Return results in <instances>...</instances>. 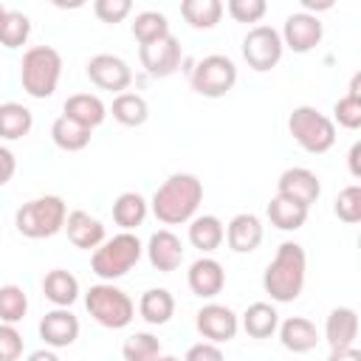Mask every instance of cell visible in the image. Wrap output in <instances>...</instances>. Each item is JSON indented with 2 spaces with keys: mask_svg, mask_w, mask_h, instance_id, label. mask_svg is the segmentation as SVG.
Masks as SVG:
<instances>
[{
  "mask_svg": "<svg viewBox=\"0 0 361 361\" xmlns=\"http://www.w3.org/2000/svg\"><path fill=\"white\" fill-rule=\"evenodd\" d=\"M200 203H203V180L192 172H175L155 189L149 200V212L164 226H180L197 214Z\"/></svg>",
  "mask_w": 361,
  "mask_h": 361,
  "instance_id": "cell-1",
  "label": "cell"
},
{
  "mask_svg": "<svg viewBox=\"0 0 361 361\" xmlns=\"http://www.w3.org/2000/svg\"><path fill=\"white\" fill-rule=\"evenodd\" d=\"M307 279V254L299 243H282L274 254V259L268 262L265 274H262V288L265 293L285 305V302H296L302 288Z\"/></svg>",
  "mask_w": 361,
  "mask_h": 361,
  "instance_id": "cell-2",
  "label": "cell"
},
{
  "mask_svg": "<svg viewBox=\"0 0 361 361\" xmlns=\"http://www.w3.org/2000/svg\"><path fill=\"white\" fill-rule=\"evenodd\" d=\"M62 76V54L51 45H31L20 62V82L31 99L54 96Z\"/></svg>",
  "mask_w": 361,
  "mask_h": 361,
  "instance_id": "cell-3",
  "label": "cell"
},
{
  "mask_svg": "<svg viewBox=\"0 0 361 361\" xmlns=\"http://www.w3.org/2000/svg\"><path fill=\"white\" fill-rule=\"evenodd\" d=\"M65 217H68L65 200L59 195H42V197H31L17 209L14 226L28 240H45L65 228Z\"/></svg>",
  "mask_w": 361,
  "mask_h": 361,
  "instance_id": "cell-4",
  "label": "cell"
},
{
  "mask_svg": "<svg viewBox=\"0 0 361 361\" xmlns=\"http://www.w3.org/2000/svg\"><path fill=\"white\" fill-rule=\"evenodd\" d=\"M144 245L133 231H118L113 237H107L90 257V268L102 282H113L121 279L124 274L133 271V265L141 259Z\"/></svg>",
  "mask_w": 361,
  "mask_h": 361,
  "instance_id": "cell-5",
  "label": "cell"
},
{
  "mask_svg": "<svg viewBox=\"0 0 361 361\" xmlns=\"http://www.w3.org/2000/svg\"><path fill=\"white\" fill-rule=\"evenodd\" d=\"M288 130L293 135V141L310 152V155H322L336 144V124L330 116H324L319 107L313 104H299L290 110L288 116Z\"/></svg>",
  "mask_w": 361,
  "mask_h": 361,
  "instance_id": "cell-6",
  "label": "cell"
},
{
  "mask_svg": "<svg viewBox=\"0 0 361 361\" xmlns=\"http://www.w3.org/2000/svg\"><path fill=\"white\" fill-rule=\"evenodd\" d=\"M85 307L93 316V322H99L107 330H121L135 319V302L113 282L90 285V290L85 293Z\"/></svg>",
  "mask_w": 361,
  "mask_h": 361,
  "instance_id": "cell-7",
  "label": "cell"
},
{
  "mask_svg": "<svg viewBox=\"0 0 361 361\" xmlns=\"http://www.w3.org/2000/svg\"><path fill=\"white\" fill-rule=\"evenodd\" d=\"M189 85L206 99H220L237 85V65L226 54H209L189 68Z\"/></svg>",
  "mask_w": 361,
  "mask_h": 361,
  "instance_id": "cell-8",
  "label": "cell"
},
{
  "mask_svg": "<svg viewBox=\"0 0 361 361\" xmlns=\"http://www.w3.org/2000/svg\"><path fill=\"white\" fill-rule=\"evenodd\" d=\"M282 51H285V45H282V37L274 25H254L243 37V59L257 73L276 68L282 59Z\"/></svg>",
  "mask_w": 361,
  "mask_h": 361,
  "instance_id": "cell-9",
  "label": "cell"
},
{
  "mask_svg": "<svg viewBox=\"0 0 361 361\" xmlns=\"http://www.w3.org/2000/svg\"><path fill=\"white\" fill-rule=\"evenodd\" d=\"M138 59H141V68L149 76L166 79V76H172L180 68L183 48H180V42H178L175 34H166V37L149 42V45H138Z\"/></svg>",
  "mask_w": 361,
  "mask_h": 361,
  "instance_id": "cell-10",
  "label": "cell"
},
{
  "mask_svg": "<svg viewBox=\"0 0 361 361\" xmlns=\"http://www.w3.org/2000/svg\"><path fill=\"white\" fill-rule=\"evenodd\" d=\"M85 73H87V79L99 90H110L116 96L124 93L130 87V82H133V68L121 56H116V54H96V56H90L87 65H85Z\"/></svg>",
  "mask_w": 361,
  "mask_h": 361,
  "instance_id": "cell-11",
  "label": "cell"
},
{
  "mask_svg": "<svg viewBox=\"0 0 361 361\" xmlns=\"http://www.w3.org/2000/svg\"><path fill=\"white\" fill-rule=\"evenodd\" d=\"M195 327H197V333H200L206 341H212V344H226V341H231V338L237 336L240 319H237V313H234L228 305L209 302V305H203V307L197 310Z\"/></svg>",
  "mask_w": 361,
  "mask_h": 361,
  "instance_id": "cell-12",
  "label": "cell"
},
{
  "mask_svg": "<svg viewBox=\"0 0 361 361\" xmlns=\"http://www.w3.org/2000/svg\"><path fill=\"white\" fill-rule=\"evenodd\" d=\"M279 37H282V45L290 48L293 54H307L322 42L324 25H322V20L316 14L293 11V14L285 17V25H282Z\"/></svg>",
  "mask_w": 361,
  "mask_h": 361,
  "instance_id": "cell-13",
  "label": "cell"
},
{
  "mask_svg": "<svg viewBox=\"0 0 361 361\" xmlns=\"http://www.w3.org/2000/svg\"><path fill=\"white\" fill-rule=\"evenodd\" d=\"M276 195L288 197V200H296L302 206H313L322 195V180L316 172H310L307 166H290L279 175L276 180Z\"/></svg>",
  "mask_w": 361,
  "mask_h": 361,
  "instance_id": "cell-14",
  "label": "cell"
},
{
  "mask_svg": "<svg viewBox=\"0 0 361 361\" xmlns=\"http://www.w3.org/2000/svg\"><path fill=\"white\" fill-rule=\"evenodd\" d=\"M39 338L48 350L71 347L79 338V319L68 307H54L39 319Z\"/></svg>",
  "mask_w": 361,
  "mask_h": 361,
  "instance_id": "cell-15",
  "label": "cell"
},
{
  "mask_svg": "<svg viewBox=\"0 0 361 361\" xmlns=\"http://www.w3.org/2000/svg\"><path fill=\"white\" fill-rule=\"evenodd\" d=\"M144 251H147L149 265H152L155 271H161V274H172V271H178L180 262H183V243H180V237H178L175 231H169V228H158V231L149 237V243H147Z\"/></svg>",
  "mask_w": 361,
  "mask_h": 361,
  "instance_id": "cell-16",
  "label": "cell"
},
{
  "mask_svg": "<svg viewBox=\"0 0 361 361\" xmlns=\"http://www.w3.org/2000/svg\"><path fill=\"white\" fill-rule=\"evenodd\" d=\"M186 282H189V290L200 299H214L223 288H226V271L223 265L214 259V257H200L189 265V274H186Z\"/></svg>",
  "mask_w": 361,
  "mask_h": 361,
  "instance_id": "cell-17",
  "label": "cell"
},
{
  "mask_svg": "<svg viewBox=\"0 0 361 361\" xmlns=\"http://www.w3.org/2000/svg\"><path fill=\"white\" fill-rule=\"evenodd\" d=\"M65 234H68V240H71L76 248H82V251H96V248L107 240L102 220L93 217V214H87L85 209L68 212V217H65Z\"/></svg>",
  "mask_w": 361,
  "mask_h": 361,
  "instance_id": "cell-18",
  "label": "cell"
},
{
  "mask_svg": "<svg viewBox=\"0 0 361 361\" xmlns=\"http://www.w3.org/2000/svg\"><path fill=\"white\" fill-rule=\"evenodd\" d=\"M262 234H265L262 231V220L257 214H251V212L234 214L228 220V226H226V243H228V248L234 254H251V251H257L259 243H262Z\"/></svg>",
  "mask_w": 361,
  "mask_h": 361,
  "instance_id": "cell-19",
  "label": "cell"
},
{
  "mask_svg": "<svg viewBox=\"0 0 361 361\" xmlns=\"http://www.w3.org/2000/svg\"><path fill=\"white\" fill-rule=\"evenodd\" d=\"M358 338V313L353 307H333L324 322V341L330 350L341 347H355Z\"/></svg>",
  "mask_w": 361,
  "mask_h": 361,
  "instance_id": "cell-20",
  "label": "cell"
},
{
  "mask_svg": "<svg viewBox=\"0 0 361 361\" xmlns=\"http://www.w3.org/2000/svg\"><path fill=\"white\" fill-rule=\"evenodd\" d=\"M276 333H279L282 347L290 350V353H310V350H316V344H319V330H316V324H313L310 319H305V316H290V319L279 322Z\"/></svg>",
  "mask_w": 361,
  "mask_h": 361,
  "instance_id": "cell-21",
  "label": "cell"
},
{
  "mask_svg": "<svg viewBox=\"0 0 361 361\" xmlns=\"http://www.w3.org/2000/svg\"><path fill=\"white\" fill-rule=\"evenodd\" d=\"M62 116H68L76 124L93 130V127H99L107 118V107H104V102L96 93H73V96L65 99Z\"/></svg>",
  "mask_w": 361,
  "mask_h": 361,
  "instance_id": "cell-22",
  "label": "cell"
},
{
  "mask_svg": "<svg viewBox=\"0 0 361 361\" xmlns=\"http://www.w3.org/2000/svg\"><path fill=\"white\" fill-rule=\"evenodd\" d=\"M226 240V226L214 214H197L189 220V243L200 254H212L223 245Z\"/></svg>",
  "mask_w": 361,
  "mask_h": 361,
  "instance_id": "cell-23",
  "label": "cell"
},
{
  "mask_svg": "<svg viewBox=\"0 0 361 361\" xmlns=\"http://www.w3.org/2000/svg\"><path fill=\"white\" fill-rule=\"evenodd\" d=\"M42 293L54 307H71L79 299V279L65 268H54L42 279Z\"/></svg>",
  "mask_w": 361,
  "mask_h": 361,
  "instance_id": "cell-24",
  "label": "cell"
},
{
  "mask_svg": "<svg viewBox=\"0 0 361 361\" xmlns=\"http://www.w3.org/2000/svg\"><path fill=\"white\" fill-rule=\"evenodd\" d=\"M240 324L251 338H271L279 327V313L271 302H251L245 307Z\"/></svg>",
  "mask_w": 361,
  "mask_h": 361,
  "instance_id": "cell-25",
  "label": "cell"
},
{
  "mask_svg": "<svg viewBox=\"0 0 361 361\" xmlns=\"http://www.w3.org/2000/svg\"><path fill=\"white\" fill-rule=\"evenodd\" d=\"M307 214H310L307 206H302L296 200H288L282 195H274L271 203H268V220L279 231H299L307 223Z\"/></svg>",
  "mask_w": 361,
  "mask_h": 361,
  "instance_id": "cell-26",
  "label": "cell"
},
{
  "mask_svg": "<svg viewBox=\"0 0 361 361\" xmlns=\"http://www.w3.org/2000/svg\"><path fill=\"white\" fill-rule=\"evenodd\" d=\"M138 313L147 324H166L175 316V296L166 288H149L138 299Z\"/></svg>",
  "mask_w": 361,
  "mask_h": 361,
  "instance_id": "cell-27",
  "label": "cell"
},
{
  "mask_svg": "<svg viewBox=\"0 0 361 361\" xmlns=\"http://www.w3.org/2000/svg\"><path fill=\"white\" fill-rule=\"evenodd\" d=\"M147 214H149V203L138 192H121L113 200V220H116V226H121V231L138 228L147 220Z\"/></svg>",
  "mask_w": 361,
  "mask_h": 361,
  "instance_id": "cell-28",
  "label": "cell"
},
{
  "mask_svg": "<svg viewBox=\"0 0 361 361\" xmlns=\"http://www.w3.org/2000/svg\"><path fill=\"white\" fill-rule=\"evenodd\" d=\"M90 133H93V130L76 124V121L68 118V116H56L54 124H51V141H54L62 152H82V149L90 144Z\"/></svg>",
  "mask_w": 361,
  "mask_h": 361,
  "instance_id": "cell-29",
  "label": "cell"
},
{
  "mask_svg": "<svg viewBox=\"0 0 361 361\" xmlns=\"http://www.w3.org/2000/svg\"><path fill=\"white\" fill-rule=\"evenodd\" d=\"M34 127V116L25 104L20 102H3L0 104V138L3 141H17L28 135Z\"/></svg>",
  "mask_w": 361,
  "mask_h": 361,
  "instance_id": "cell-30",
  "label": "cell"
},
{
  "mask_svg": "<svg viewBox=\"0 0 361 361\" xmlns=\"http://www.w3.org/2000/svg\"><path fill=\"white\" fill-rule=\"evenodd\" d=\"M110 113L118 124L124 127H141L147 118H149V104L141 93H133V90H124L113 99L110 104Z\"/></svg>",
  "mask_w": 361,
  "mask_h": 361,
  "instance_id": "cell-31",
  "label": "cell"
},
{
  "mask_svg": "<svg viewBox=\"0 0 361 361\" xmlns=\"http://www.w3.org/2000/svg\"><path fill=\"white\" fill-rule=\"evenodd\" d=\"M180 17L197 28V31H209L220 23L223 17V3L220 0H183L180 3Z\"/></svg>",
  "mask_w": 361,
  "mask_h": 361,
  "instance_id": "cell-32",
  "label": "cell"
},
{
  "mask_svg": "<svg viewBox=\"0 0 361 361\" xmlns=\"http://www.w3.org/2000/svg\"><path fill=\"white\" fill-rule=\"evenodd\" d=\"M31 37V20L23 11L6 8V14L0 17V45L3 48H20L25 45Z\"/></svg>",
  "mask_w": 361,
  "mask_h": 361,
  "instance_id": "cell-33",
  "label": "cell"
},
{
  "mask_svg": "<svg viewBox=\"0 0 361 361\" xmlns=\"http://www.w3.org/2000/svg\"><path fill=\"white\" fill-rule=\"evenodd\" d=\"M166 34H172V31H169V20L161 11L147 8V11H138L135 14V20H133V37L138 39V45H149V42L166 37Z\"/></svg>",
  "mask_w": 361,
  "mask_h": 361,
  "instance_id": "cell-34",
  "label": "cell"
},
{
  "mask_svg": "<svg viewBox=\"0 0 361 361\" xmlns=\"http://www.w3.org/2000/svg\"><path fill=\"white\" fill-rule=\"evenodd\" d=\"M28 313V296L20 285H0V322L17 324Z\"/></svg>",
  "mask_w": 361,
  "mask_h": 361,
  "instance_id": "cell-35",
  "label": "cell"
},
{
  "mask_svg": "<svg viewBox=\"0 0 361 361\" xmlns=\"http://www.w3.org/2000/svg\"><path fill=\"white\" fill-rule=\"evenodd\" d=\"M121 355L124 361H152L155 355H161V341L147 330L130 333L121 344Z\"/></svg>",
  "mask_w": 361,
  "mask_h": 361,
  "instance_id": "cell-36",
  "label": "cell"
},
{
  "mask_svg": "<svg viewBox=\"0 0 361 361\" xmlns=\"http://www.w3.org/2000/svg\"><path fill=\"white\" fill-rule=\"evenodd\" d=\"M333 212H336V217H338L341 223L355 226V223L361 220V186H358V183L344 186V189L336 195Z\"/></svg>",
  "mask_w": 361,
  "mask_h": 361,
  "instance_id": "cell-37",
  "label": "cell"
},
{
  "mask_svg": "<svg viewBox=\"0 0 361 361\" xmlns=\"http://www.w3.org/2000/svg\"><path fill=\"white\" fill-rule=\"evenodd\" d=\"M333 124L344 127V130H358L361 127V96H341L333 104Z\"/></svg>",
  "mask_w": 361,
  "mask_h": 361,
  "instance_id": "cell-38",
  "label": "cell"
},
{
  "mask_svg": "<svg viewBox=\"0 0 361 361\" xmlns=\"http://www.w3.org/2000/svg\"><path fill=\"white\" fill-rule=\"evenodd\" d=\"M223 11H228V17L237 23H259L268 11V3L265 0H228Z\"/></svg>",
  "mask_w": 361,
  "mask_h": 361,
  "instance_id": "cell-39",
  "label": "cell"
},
{
  "mask_svg": "<svg viewBox=\"0 0 361 361\" xmlns=\"http://www.w3.org/2000/svg\"><path fill=\"white\" fill-rule=\"evenodd\" d=\"M23 355V333L17 324L0 322V361H20Z\"/></svg>",
  "mask_w": 361,
  "mask_h": 361,
  "instance_id": "cell-40",
  "label": "cell"
},
{
  "mask_svg": "<svg viewBox=\"0 0 361 361\" xmlns=\"http://www.w3.org/2000/svg\"><path fill=\"white\" fill-rule=\"evenodd\" d=\"M130 11H133V3H130V0H96V3H93V14H96L102 23H107V25L121 23Z\"/></svg>",
  "mask_w": 361,
  "mask_h": 361,
  "instance_id": "cell-41",
  "label": "cell"
},
{
  "mask_svg": "<svg viewBox=\"0 0 361 361\" xmlns=\"http://www.w3.org/2000/svg\"><path fill=\"white\" fill-rule=\"evenodd\" d=\"M180 361H226L220 344H212V341H197L186 350V355Z\"/></svg>",
  "mask_w": 361,
  "mask_h": 361,
  "instance_id": "cell-42",
  "label": "cell"
},
{
  "mask_svg": "<svg viewBox=\"0 0 361 361\" xmlns=\"http://www.w3.org/2000/svg\"><path fill=\"white\" fill-rule=\"evenodd\" d=\"M14 172H17V158H14V152L0 144V189L14 178Z\"/></svg>",
  "mask_w": 361,
  "mask_h": 361,
  "instance_id": "cell-43",
  "label": "cell"
},
{
  "mask_svg": "<svg viewBox=\"0 0 361 361\" xmlns=\"http://www.w3.org/2000/svg\"><path fill=\"white\" fill-rule=\"evenodd\" d=\"M327 361H361V350H358V347H341V350H330Z\"/></svg>",
  "mask_w": 361,
  "mask_h": 361,
  "instance_id": "cell-44",
  "label": "cell"
},
{
  "mask_svg": "<svg viewBox=\"0 0 361 361\" xmlns=\"http://www.w3.org/2000/svg\"><path fill=\"white\" fill-rule=\"evenodd\" d=\"M358 155H361V144L355 141V144L350 147V155H347V161H350V175H353V178H361V164H358Z\"/></svg>",
  "mask_w": 361,
  "mask_h": 361,
  "instance_id": "cell-45",
  "label": "cell"
},
{
  "mask_svg": "<svg viewBox=\"0 0 361 361\" xmlns=\"http://www.w3.org/2000/svg\"><path fill=\"white\" fill-rule=\"evenodd\" d=\"M333 8V0H302V11L313 14V11H327Z\"/></svg>",
  "mask_w": 361,
  "mask_h": 361,
  "instance_id": "cell-46",
  "label": "cell"
},
{
  "mask_svg": "<svg viewBox=\"0 0 361 361\" xmlns=\"http://www.w3.org/2000/svg\"><path fill=\"white\" fill-rule=\"evenodd\" d=\"M25 361H59V355H56L54 350L42 347V350H34V353H28V358H25Z\"/></svg>",
  "mask_w": 361,
  "mask_h": 361,
  "instance_id": "cell-47",
  "label": "cell"
},
{
  "mask_svg": "<svg viewBox=\"0 0 361 361\" xmlns=\"http://www.w3.org/2000/svg\"><path fill=\"white\" fill-rule=\"evenodd\" d=\"M152 361H180L178 355H166V353H161V355H155Z\"/></svg>",
  "mask_w": 361,
  "mask_h": 361,
  "instance_id": "cell-48",
  "label": "cell"
},
{
  "mask_svg": "<svg viewBox=\"0 0 361 361\" xmlns=\"http://www.w3.org/2000/svg\"><path fill=\"white\" fill-rule=\"evenodd\" d=\"M3 14H6V8H3V6H0V17H3Z\"/></svg>",
  "mask_w": 361,
  "mask_h": 361,
  "instance_id": "cell-49",
  "label": "cell"
}]
</instances>
